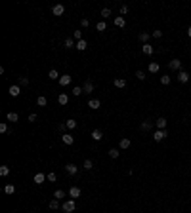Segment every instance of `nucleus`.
Instances as JSON below:
<instances>
[{
  "label": "nucleus",
  "instance_id": "nucleus-1",
  "mask_svg": "<svg viewBox=\"0 0 191 213\" xmlns=\"http://www.w3.org/2000/svg\"><path fill=\"white\" fill-rule=\"evenodd\" d=\"M61 207H63L65 213H73V211H75V207H76V204H75V200H67Z\"/></svg>",
  "mask_w": 191,
  "mask_h": 213
},
{
  "label": "nucleus",
  "instance_id": "nucleus-2",
  "mask_svg": "<svg viewBox=\"0 0 191 213\" xmlns=\"http://www.w3.org/2000/svg\"><path fill=\"white\" fill-rule=\"evenodd\" d=\"M153 139H155L157 143L164 141V139H166V130H157V131H155V135H153Z\"/></svg>",
  "mask_w": 191,
  "mask_h": 213
},
{
  "label": "nucleus",
  "instance_id": "nucleus-3",
  "mask_svg": "<svg viewBox=\"0 0 191 213\" xmlns=\"http://www.w3.org/2000/svg\"><path fill=\"white\" fill-rule=\"evenodd\" d=\"M168 67H170L172 70H178L180 72V70H182V61H180V59H172V61L168 63Z\"/></svg>",
  "mask_w": 191,
  "mask_h": 213
},
{
  "label": "nucleus",
  "instance_id": "nucleus-4",
  "mask_svg": "<svg viewBox=\"0 0 191 213\" xmlns=\"http://www.w3.org/2000/svg\"><path fill=\"white\" fill-rule=\"evenodd\" d=\"M63 12H65V8L61 6V4H56V6L52 8V13H54V15H57V17H59V15H63Z\"/></svg>",
  "mask_w": 191,
  "mask_h": 213
},
{
  "label": "nucleus",
  "instance_id": "nucleus-5",
  "mask_svg": "<svg viewBox=\"0 0 191 213\" xmlns=\"http://www.w3.org/2000/svg\"><path fill=\"white\" fill-rule=\"evenodd\" d=\"M178 80L182 82V84L189 82V72H185V70H180V72H178Z\"/></svg>",
  "mask_w": 191,
  "mask_h": 213
},
{
  "label": "nucleus",
  "instance_id": "nucleus-6",
  "mask_svg": "<svg viewBox=\"0 0 191 213\" xmlns=\"http://www.w3.org/2000/svg\"><path fill=\"white\" fill-rule=\"evenodd\" d=\"M88 106L92 108V110H97V108L101 106V103H99V99H90L88 101Z\"/></svg>",
  "mask_w": 191,
  "mask_h": 213
},
{
  "label": "nucleus",
  "instance_id": "nucleus-7",
  "mask_svg": "<svg viewBox=\"0 0 191 213\" xmlns=\"http://www.w3.org/2000/svg\"><path fill=\"white\" fill-rule=\"evenodd\" d=\"M113 84H115V88L122 89L124 86H126V80H124V78H115V80H113Z\"/></svg>",
  "mask_w": 191,
  "mask_h": 213
},
{
  "label": "nucleus",
  "instance_id": "nucleus-8",
  "mask_svg": "<svg viewBox=\"0 0 191 213\" xmlns=\"http://www.w3.org/2000/svg\"><path fill=\"white\" fill-rule=\"evenodd\" d=\"M65 171H67L69 175H75L76 171H78V168H76L75 164H67V166H65Z\"/></svg>",
  "mask_w": 191,
  "mask_h": 213
},
{
  "label": "nucleus",
  "instance_id": "nucleus-9",
  "mask_svg": "<svg viewBox=\"0 0 191 213\" xmlns=\"http://www.w3.org/2000/svg\"><path fill=\"white\" fill-rule=\"evenodd\" d=\"M69 196L73 198V200H75V198H78V196H80V188H78V187H71Z\"/></svg>",
  "mask_w": 191,
  "mask_h": 213
},
{
  "label": "nucleus",
  "instance_id": "nucleus-10",
  "mask_svg": "<svg viewBox=\"0 0 191 213\" xmlns=\"http://www.w3.org/2000/svg\"><path fill=\"white\" fill-rule=\"evenodd\" d=\"M141 51H143L145 55H151V53H153L155 50H153V46L149 44V42H147V44H143V46H141Z\"/></svg>",
  "mask_w": 191,
  "mask_h": 213
},
{
  "label": "nucleus",
  "instance_id": "nucleus-11",
  "mask_svg": "<svg viewBox=\"0 0 191 213\" xmlns=\"http://www.w3.org/2000/svg\"><path fill=\"white\" fill-rule=\"evenodd\" d=\"M61 139H63L65 145H73V143H75V137H73V135H69V133H63V135H61Z\"/></svg>",
  "mask_w": 191,
  "mask_h": 213
},
{
  "label": "nucleus",
  "instance_id": "nucleus-12",
  "mask_svg": "<svg viewBox=\"0 0 191 213\" xmlns=\"http://www.w3.org/2000/svg\"><path fill=\"white\" fill-rule=\"evenodd\" d=\"M46 179H48V175H44V173H36V175H34V183H36V185H42Z\"/></svg>",
  "mask_w": 191,
  "mask_h": 213
},
{
  "label": "nucleus",
  "instance_id": "nucleus-13",
  "mask_svg": "<svg viewBox=\"0 0 191 213\" xmlns=\"http://www.w3.org/2000/svg\"><path fill=\"white\" fill-rule=\"evenodd\" d=\"M84 91H86V93H92V91H94V82H90V80H86L84 82Z\"/></svg>",
  "mask_w": 191,
  "mask_h": 213
},
{
  "label": "nucleus",
  "instance_id": "nucleus-14",
  "mask_svg": "<svg viewBox=\"0 0 191 213\" xmlns=\"http://www.w3.org/2000/svg\"><path fill=\"white\" fill-rule=\"evenodd\" d=\"M86 48H88V42H86L84 38H82V40H78V42H76V50H78V51H84V50H86Z\"/></svg>",
  "mask_w": 191,
  "mask_h": 213
},
{
  "label": "nucleus",
  "instance_id": "nucleus-15",
  "mask_svg": "<svg viewBox=\"0 0 191 213\" xmlns=\"http://www.w3.org/2000/svg\"><path fill=\"white\" fill-rule=\"evenodd\" d=\"M57 103H59V105H67V103H69L67 93H59V95H57Z\"/></svg>",
  "mask_w": 191,
  "mask_h": 213
},
{
  "label": "nucleus",
  "instance_id": "nucleus-16",
  "mask_svg": "<svg viewBox=\"0 0 191 213\" xmlns=\"http://www.w3.org/2000/svg\"><path fill=\"white\" fill-rule=\"evenodd\" d=\"M92 139H94V141H101V139H103L101 130H94V131H92Z\"/></svg>",
  "mask_w": 191,
  "mask_h": 213
},
{
  "label": "nucleus",
  "instance_id": "nucleus-17",
  "mask_svg": "<svg viewBox=\"0 0 191 213\" xmlns=\"http://www.w3.org/2000/svg\"><path fill=\"white\" fill-rule=\"evenodd\" d=\"M19 93H21V88H19V86H10V95H12V97H17Z\"/></svg>",
  "mask_w": 191,
  "mask_h": 213
},
{
  "label": "nucleus",
  "instance_id": "nucleus-18",
  "mask_svg": "<svg viewBox=\"0 0 191 213\" xmlns=\"http://www.w3.org/2000/svg\"><path fill=\"white\" fill-rule=\"evenodd\" d=\"M155 126H157V130H166V118H159Z\"/></svg>",
  "mask_w": 191,
  "mask_h": 213
},
{
  "label": "nucleus",
  "instance_id": "nucleus-19",
  "mask_svg": "<svg viewBox=\"0 0 191 213\" xmlns=\"http://www.w3.org/2000/svg\"><path fill=\"white\" fill-rule=\"evenodd\" d=\"M124 25H126V21H124V17H121V15H119V17H115V27H119V29H122Z\"/></svg>",
  "mask_w": 191,
  "mask_h": 213
},
{
  "label": "nucleus",
  "instance_id": "nucleus-20",
  "mask_svg": "<svg viewBox=\"0 0 191 213\" xmlns=\"http://www.w3.org/2000/svg\"><path fill=\"white\" fill-rule=\"evenodd\" d=\"M59 84H61V86H69V84H71V76L69 74H63L61 78H59Z\"/></svg>",
  "mask_w": 191,
  "mask_h": 213
},
{
  "label": "nucleus",
  "instance_id": "nucleus-21",
  "mask_svg": "<svg viewBox=\"0 0 191 213\" xmlns=\"http://www.w3.org/2000/svg\"><path fill=\"white\" fill-rule=\"evenodd\" d=\"M140 128H141V131H149V130L153 128V124L149 122V120H145V122H141V126H140Z\"/></svg>",
  "mask_w": 191,
  "mask_h": 213
},
{
  "label": "nucleus",
  "instance_id": "nucleus-22",
  "mask_svg": "<svg viewBox=\"0 0 191 213\" xmlns=\"http://www.w3.org/2000/svg\"><path fill=\"white\" fill-rule=\"evenodd\" d=\"M65 126H67V130H75L76 128V120H73V118L65 120Z\"/></svg>",
  "mask_w": 191,
  "mask_h": 213
},
{
  "label": "nucleus",
  "instance_id": "nucleus-23",
  "mask_svg": "<svg viewBox=\"0 0 191 213\" xmlns=\"http://www.w3.org/2000/svg\"><path fill=\"white\" fill-rule=\"evenodd\" d=\"M48 78H50V80H59L61 76L57 74V70H56V69H52L50 72H48Z\"/></svg>",
  "mask_w": 191,
  "mask_h": 213
},
{
  "label": "nucleus",
  "instance_id": "nucleus-24",
  "mask_svg": "<svg viewBox=\"0 0 191 213\" xmlns=\"http://www.w3.org/2000/svg\"><path fill=\"white\" fill-rule=\"evenodd\" d=\"M6 118L10 120V122H17V120H19V114H17V112H8Z\"/></svg>",
  "mask_w": 191,
  "mask_h": 213
},
{
  "label": "nucleus",
  "instance_id": "nucleus-25",
  "mask_svg": "<svg viewBox=\"0 0 191 213\" xmlns=\"http://www.w3.org/2000/svg\"><path fill=\"white\" fill-rule=\"evenodd\" d=\"M63 46H65V48H67V50H71L73 46H75V48H76V44H75V40H73V38H67V40H65V42H63Z\"/></svg>",
  "mask_w": 191,
  "mask_h": 213
},
{
  "label": "nucleus",
  "instance_id": "nucleus-26",
  "mask_svg": "<svg viewBox=\"0 0 191 213\" xmlns=\"http://www.w3.org/2000/svg\"><path fill=\"white\" fill-rule=\"evenodd\" d=\"M36 105L38 106H46V105H48V99H46L44 95H40V97L36 99Z\"/></svg>",
  "mask_w": 191,
  "mask_h": 213
},
{
  "label": "nucleus",
  "instance_id": "nucleus-27",
  "mask_svg": "<svg viewBox=\"0 0 191 213\" xmlns=\"http://www.w3.org/2000/svg\"><path fill=\"white\" fill-rule=\"evenodd\" d=\"M159 63H149V72H159Z\"/></svg>",
  "mask_w": 191,
  "mask_h": 213
},
{
  "label": "nucleus",
  "instance_id": "nucleus-28",
  "mask_svg": "<svg viewBox=\"0 0 191 213\" xmlns=\"http://www.w3.org/2000/svg\"><path fill=\"white\" fill-rule=\"evenodd\" d=\"M0 175H2V177L10 175V168H8V166H0Z\"/></svg>",
  "mask_w": 191,
  "mask_h": 213
},
{
  "label": "nucleus",
  "instance_id": "nucleus-29",
  "mask_svg": "<svg viewBox=\"0 0 191 213\" xmlns=\"http://www.w3.org/2000/svg\"><path fill=\"white\" fill-rule=\"evenodd\" d=\"M96 29H97V31H99V32L107 31V25H105V21H99V23H97V25H96Z\"/></svg>",
  "mask_w": 191,
  "mask_h": 213
},
{
  "label": "nucleus",
  "instance_id": "nucleus-30",
  "mask_svg": "<svg viewBox=\"0 0 191 213\" xmlns=\"http://www.w3.org/2000/svg\"><path fill=\"white\" fill-rule=\"evenodd\" d=\"M82 168L86 169V171H90V169L94 168V164H92V160H84V164H82Z\"/></svg>",
  "mask_w": 191,
  "mask_h": 213
},
{
  "label": "nucleus",
  "instance_id": "nucleus-31",
  "mask_svg": "<svg viewBox=\"0 0 191 213\" xmlns=\"http://www.w3.org/2000/svg\"><path fill=\"white\" fill-rule=\"evenodd\" d=\"M4 192H6V194H13V192H15V187H13V185H6V187H4Z\"/></svg>",
  "mask_w": 191,
  "mask_h": 213
},
{
  "label": "nucleus",
  "instance_id": "nucleus-32",
  "mask_svg": "<svg viewBox=\"0 0 191 213\" xmlns=\"http://www.w3.org/2000/svg\"><path fill=\"white\" fill-rule=\"evenodd\" d=\"M128 147H130V139H128V137L121 139V149H128Z\"/></svg>",
  "mask_w": 191,
  "mask_h": 213
},
{
  "label": "nucleus",
  "instance_id": "nucleus-33",
  "mask_svg": "<svg viewBox=\"0 0 191 213\" xmlns=\"http://www.w3.org/2000/svg\"><path fill=\"white\" fill-rule=\"evenodd\" d=\"M54 198H56V200H59V198H65V192L59 188V190H56V192H54Z\"/></svg>",
  "mask_w": 191,
  "mask_h": 213
},
{
  "label": "nucleus",
  "instance_id": "nucleus-34",
  "mask_svg": "<svg viewBox=\"0 0 191 213\" xmlns=\"http://www.w3.org/2000/svg\"><path fill=\"white\" fill-rule=\"evenodd\" d=\"M160 84H162V86H168V84H170V76H160Z\"/></svg>",
  "mask_w": 191,
  "mask_h": 213
},
{
  "label": "nucleus",
  "instance_id": "nucleus-35",
  "mask_svg": "<svg viewBox=\"0 0 191 213\" xmlns=\"http://www.w3.org/2000/svg\"><path fill=\"white\" fill-rule=\"evenodd\" d=\"M73 38H75L76 42H78V40H82V31H75V32H73Z\"/></svg>",
  "mask_w": 191,
  "mask_h": 213
},
{
  "label": "nucleus",
  "instance_id": "nucleus-36",
  "mask_svg": "<svg viewBox=\"0 0 191 213\" xmlns=\"http://www.w3.org/2000/svg\"><path fill=\"white\" fill-rule=\"evenodd\" d=\"M140 40L143 42V44H147V40H149V32H141V34H140Z\"/></svg>",
  "mask_w": 191,
  "mask_h": 213
},
{
  "label": "nucleus",
  "instance_id": "nucleus-37",
  "mask_svg": "<svg viewBox=\"0 0 191 213\" xmlns=\"http://www.w3.org/2000/svg\"><path fill=\"white\" fill-rule=\"evenodd\" d=\"M119 154H121L119 149H111V151H109V156H111V158H119Z\"/></svg>",
  "mask_w": 191,
  "mask_h": 213
},
{
  "label": "nucleus",
  "instance_id": "nucleus-38",
  "mask_svg": "<svg viewBox=\"0 0 191 213\" xmlns=\"http://www.w3.org/2000/svg\"><path fill=\"white\" fill-rule=\"evenodd\" d=\"M136 78L138 80H145V72L143 70H136Z\"/></svg>",
  "mask_w": 191,
  "mask_h": 213
},
{
  "label": "nucleus",
  "instance_id": "nucleus-39",
  "mask_svg": "<svg viewBox=\"0 0 191 213\" xmlns=\"http://www.w3.org/2000/svg\"><path fill=\"white\" fill-rule=\"evenodd\" d=\"M29 84V78L27 76H19V86H27Z\"/></svg>",
  "mask_w": 191,
  "mask_h": 213
},
{
  "label": "nucleus",
  "instance_id": "nucleus-40",
  "mask_svg": "<svg viewBox=\"0 0 191 213\" xmlns=\"http://www.w3.org/2000/svg\"><path fill=\"white\" fill-rule=\"evenodd\" d=\"M101 15H103V19L109 17V15H111V10H109V8H103V10H101Z\"/></svg>",
  "mask_w": 191,
  "mask_h": 213
},
{
  "label": "nucleus",
  "instance_id": "nucleus-41",
  "mask_svg": "<svg viewBox=\"0 0 191 213\" xmlns=\"http://www.w3.org/2000/svg\"><path fill=\"white\" fill-rule=\"evenodd\" d=\"M57 207H59V202H57V200H52V202H50V209H57Z\"/></svg>",
  "mask_w": 191,
  "mask_h": 213
},
{
  "label": "nucleus",
  "instance_id": "nucleus-42",
  "mask_svg": "<svg viewBox=\"0 0 191 213\" xmlns=\"http://www.w3.org/2000/svg\"><path fill=\"white\" fill-rule=\"evenodd\" d=\"M82 91H84V89H82V88H78V86H76V88H73V95H80Z\"/></svg>",
  "mask_w": 191,
  "mask_h": 213
},
{
  "label": "nucleus",
  "instance_id": "nucleus-43",
  "mask_svg": "<svg viewBox=\"0 0 191 213\" xmlns=\"http://www.w3.org/2000/svg\"><path fill=\"white\" fill-rule=\"evenodd\" d=\"M6 131H8V126L2 122V124H0V133H6Z\"/></svg>",
  "mask_w": 191,
  "mask_h": 213
},
{
  "label": "nucleus",
  "instance_id": "nucleus-44",
  "mask_svg": "<svg viewBox=\"0 0 191 213\" xmlns=\"http://www.w3.org/2000/svg\"><path fill=\"white\" fill-rule=\"evenodd\" d=\"M56 179H57L56 173H48V181H56Z\"/></svg>",
  "mask_w": 191,
  "mask_h": 213
},
{
  "label": "nucleus",
  "instance_id": "nucleus-45",
  "mask_svg": "<svg viewBox=\"0 0 191 213\" xmlns=\"http://www.w3.org/2000/svg\"><path fill=\"white\" fill-rule=\"evenodd\" d=\"M153 36H155V38H160V36H162V31H153Z\"/></svg>",
  "mask_w": 191,
  "mask_h": 213
},
{
  "label": "nucleus",
  "instance_id": "nucleus-46",
  "mask_svg": "<svg viewBox=\"0 0 191 213\" xmlns=\"http://www.w3.org/2000/svg\"><path fill=\"white\" fill-rule=\"evenodd\" d=\"M80 25H82V27H88L90 21H88V19H82V21H80Z\"/></svg>",
  "mask_w": 191,
  "mask_h": 213
},
{
  "label": "nucleus",
  "instance_id": "nucleus-47",
  "mask_svg": "<svg viewBox=\"0 0 191 213\" xmlns=\"http://www.w3.org/2000/svg\"><path fill=\"white\" fill-rule=\"evenodd\" d=\"M29 122H36V114H31V116H29Z\"/></svg>",
  "mask_w": 191,
  "mask_h": 213
},
{
  "label": "nucleus",
  "instance_id": "nucleus-48",
  "mask_svg": "<svg viewBox=\"0 0 191 213\" xmlns=\"http://www.w3.org/2000/svg\"><path fill=\"white\" fill-rule=\"evenodd\" d=\"M121 13H122V15H124V13H128V8H126V6H122V8H121Z\"/></svg>",
  "mask_w": 191,
  "mask_h": 213
},
{
  "label": "nucleus",
  "instance_id": "nucleus-49",
  "mask_svg": "<svg viewBox=\"0 0 191 213\" xmlns=\"http://www.w3.org/2000/svg\"><path fill=\"white\" fill-rule=\"evenodd\" d=\"M187 36L191 38V27H189V29H187Z\"/></svg>",
  "mask_w": 191,
  "mask_h": 213
}]
</instances>
